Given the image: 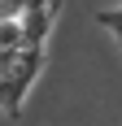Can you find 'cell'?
<instances>
[{"instance_id":"cell-1","label":"cell","mask_w":122,"mask_h":126,"mask_svg":"<svg viewBox=\"0 0 122 126\" xmlns=\"http://www.w3.org/2000/svg\"><path fill=\"white\" fill-rule=\"evenodd\" d=\"M39 70H44V52L22 48L18 57H13L9 74L0 78V109H4V113H18V109L26 104V96H31V87H35V78H39Z\"/></svg>"},{"instance_id":"cell-2","label":"cell","mask_w":122,"mask_h":126,"mask_svg":"<svg viewBox=\"0 0 122 126\" xmlns=\"http://www.w3.org/2000/svg\"><path fill=\"white\" fill-rule=\"evenodd\" d=\"M52 22H57V0L22 9V13H18V31H22V48H35V52H44V39H48Z\"/></svg>"},{"instance_id":"cell-3","label":"cell","mask_w":122,"mask_h":126,"mask_svg":"<svg viewBox=\"0 0 122 126\" xmlns=\"http://www.w3.org/2000/svg\"><path fill=\"white\" fill-rule=\"evenodd\" d=\"M0 52H22V31H18V17H0Z\"/></svg>"},{"instance_id":"cell-4","label":"cell","mask_w":122,"mask_h":126,"mask_svg":"<svg viewBox=\"0 0 122 126\" xmlns=\"http://www.w3.org/2000/svg\"><path fill=\"white\" fill-rule=\"evenodd\" d=\"M96 22L105 26V31H113V39L122 35V9H118V4H113V9H100V13H96Z\"/></svg>"}]
</instances>
